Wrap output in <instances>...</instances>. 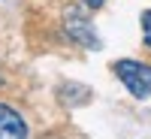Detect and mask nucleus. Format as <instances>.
<instances>
[{
	"label": "nucleus",
	"instance_id": "nucleus-3",
	"mask_svg": "<svg viewBox=\"0 0 151 139\" xmlns=\"http://www.w3.org/2000/svg\"><path fill=\"white\" fill-rule=\"evenodd\" d=\"M0 139H27V127L15 109L0 103Z\"/></svg>",
	"mask_w": 151,
	"mask_h": 139
},
{
	"label": "nucleus",
	"instance_id": "nucleus-1",
	"mask_svg": "<svg viewBox=\"0 0 151 139\" xmlns=\"http://www.w3.org/2000/svg\"><path fill=\"white\" fill-rule=\"evenodd\" d=\"M115 73H118V79L127 85V91L133 97H151V67L139 64V60H118L115 64Z\"/></svg>",
	"mask_w": 151,
	"mask_h": 139
},
{
	"label": "nucleus",
	"instance_id": "nucleus-5",
	"mask_svg": "<svg viewBox=\"0 0 151 139\" xmlns=\"http://www.w3.org/2000/svg\"><path fill=\"white\" fill-rule=\"evenodd\" d=\"M85 3H88V6H94V9H97V6H103V3H106V0H85Z\"/></svg>",
	"mask_w": 151,
	"mask_h": 139
},
{
	"label": "nucleus",
	"instance_id": "nucleus-4",
	"mask_svg": "<svg viewBox=\"0 0 151 139\" xmlns=\"http://www.w3.org/2000/svg\"><path fill=\"white\" fill-rule=\"evenodd\" d=\"M142 30H145V42L151 45V9L142 15Z\"/></svg>",
	"mask_w": 151,
	"mask_h": 139
},
{
	"label": "nucleus",
	"instance_id": "nucleus-2",
	"mask_svg": "<svg viewBox=\"0 0 151 139\" xmlns=\"http://www.w3.org/2000/svg\"><path fill=\"white\" fill-rule=\"evenodd\" d=\"M64 21H67V33L73 36L76 42H82L85 48H100L97 36H94V27H91V21H88L79 9H67Z\"/></svg>",
	"mask_w": 151,
	"mask_h": 139
}]
</instances>
